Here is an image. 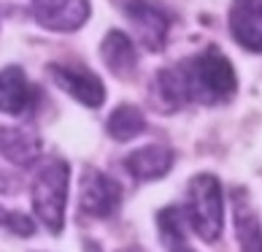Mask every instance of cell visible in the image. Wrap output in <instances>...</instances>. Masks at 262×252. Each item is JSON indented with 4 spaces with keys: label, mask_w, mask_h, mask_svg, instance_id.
Instances as JSON below:
<instances>
[{
    "label": "cell",
    "mask_w": 262,
    "mask_h": 252,
    "mask_svg": "<svg viewBox=\"0 0 262 252\" xmlns=\"http://www.w3.org/2000/svg\"><path fill=\"white\" fill-rule=\"evenodd\" d=\"M235 90V68L213 46L173 68H165L154 79V101H157L160 111H179L187 103H227Z\"/></svg>",
    "instance_id": "1"
},
{
    "label": "cell",
    "mask_w": 262,
    "mask_h": 252,
    "mask_svg": "<svg viewBox=\"0 0 262 252\" xmlns=\"http://www.w3.org/2000/svg\"><path fill=\"white\" fill-rule=\"evenodd\" d=\"M68 163L62 158H46L33 177V209L49 234H62L68 206Z\"/></svg>",
    "instance_id": "2"
},
{
    "label": "cell",
    "mask_w": 262,
    "mask_h": 252,
    "mask_svg": "<svg viewBox=\"0 0 262 252\" xmlns=\"http://www.w3.org/2000/svg\"><path fill=\"white\" fill-rule=\"evenodd\" d=\"M184 217L206 244L219 241L225 228V203H222V185L213 173H198L189 179Z\"/></svg>",
    "instance_id": "3"
},
{
    "label": "cell",
    "mask_w": 262,
    "mask_h": 252,
    "mask_svg": "<svg viewBox=\"0 0 262 252\" xmlns=\"http://www.w3.org/2000/svg\"><path fill=\"white\" fill-rule=\"evenodd\" d=\"M124 14L133 22L135 38L146 46L149 52H162L170 35V16L168 11L154 3V0H124Z\"/></svg>",
    "instance_id": "4"
},
{
    "label": "cell",
    "mask_w": 262,
    "mask_h": 252,
    "mask_svg": "<svg viewBox=\"0 0 262 252\" xmlns=\"http://www.w3.org/2000/svg\"><path fill=\"white\" fill-rule=\"evenodd\" d=\"M122 203V187L111 177H105L98 168H86L81 173V196L79 206L86 217L95 220H108L116 215Z\"/></svg>",
    "instance_id": "5"
},
{
    "label": "cell",
    "mask_w": 262,
    "mask_h": 252,
    "mask_svg": "<svg viewBox=\"0 0 262 252\" xmlns=\"http://www.w3.org/2000/svg\"><path fill=\"white\" fill-rule=\"evenodd\" d=\"M49 79L60 87L62 92H68L71 98L84 103L86 109H98L105 101V87L100 82V76H95L92 71H86L81 65L52 63L49 65Z\"/></svg>",
    "instance_id": "6"
},
{
    "label": "cell",
    "mask_w": 262,
    "mask_h": 252,
    "mask_svg": "<svg viewBox=\"0 0 262 252\" xmlns=\"http://www.w3.org/2000/svg\"><path fill=\"white\" fill-rule=\"evenodd\" d=\"M90 0H33L35 22L52 33H76L90 19Z\"/></svg>",
    "instance_id": "7"
},
{
    "label": "cell",
    "mask_w": 262,
    "mask_h": 252,
    "mask_svg": "<svg viewBox=\"0 0 262 252\" xmlns=\"http://www.w3.org/2000/svg\"><path fill=\"white\" fill-rule=\"evenodd\" d=\"M230 33L244 49L262 54V0H232Z\"/></svg>",
    "instance_id": "8"
},
{
    "label": "cell",
    "mask_w": 262,
    "mask_h": 252,
    "mask_svg": "<svg viewBox=\"0 0 262 252\" xmlns=\"http://www.w3.org/2000/svg\"><path fill=\"white\" fill-rule=\"evenodd\" d=\"M232 222L241 252H262V222L246 190L232 192Z\"/></svg>",
    "instance_id": "9"
},
{
    "label": "cell",
    "mask_w": 262,
    "mask_h": 252,
    "mask_svg": "<svg viewBox=\"0 0 262 252\" xmlns=\"http://www.w3.org/2000/svg\"><path fill=\"white\" fill-rule=\"evenodd\" d=\"M33 106V87L27 82V73L19 65L0 68V111L22 117Z\"/></svg>",
    "instance_id": "10"
},
{
    "label": "cell",
    "mask_w": 262,
    "mask_h": 252,
    "mask_svg": "<svg viewBox=\"0 0 262 252\" xmlns=\"http://www.w3.org/2000/svg\"><path fill=\"white\" fill-rule=\"evenodd\" d=\"M100 57H103L105 68H108L116 79L127 82L135 76V71H138V52H135V44L122 30L105 33L103 44H100Z\"/></svg>",
    "instance_id": "11"
},
{
    "label": "cell",
    "mask_w": 262,
    "mask_h": 252,
    "mask_svg": "<svg viewBox=\"0 0 262 252\" xmlns=\"http://www.w3.org/2000/svg\"><path fill=\"white\" fill-rule=\"evenodd\" d=\"M0 154L14 166H33L41 158V139L38 133L14 125H0Z\"/></svg>",
    "instance_id": "12"
},
{
    "label": "cell",
    "mask_w": 262,
    "mask_h": 252,
    "mask_svg": "<svg viewBox=\"0 0 262 252\" xmlns=\"http://www.w3.org/2000/svg\"><path fill=\"white\" fill-rule=\"evenodd\" d=\"M173 152L168 147H157V144H151V147H141L127 154V160H124V168L138 182H157L162 179L165 173L173 168Z\"/></svg>",
    "instance_id": "13"
},
{
    "label": "cell",
    "mask_w": 262,
    "mask_h": 252,
    "mask_svg": "<svg viewBox=\"0 0 262 252\" xmlns=\"http://www.w3.org/2000/svg\"><path fill=\"white\" fill-rule=\"evenodd\" d=\"M105 130L114 141H133L146 130V117L138 106H130V103H122L111 111L108 122H105Z\"/></svg>",
    "instance_id": "14"
},
{
    "label": "cell",
    "mask_w": 262,
    "mask_h": 252,
    "mask_svg": "<svg viewBox=\"0 0 262 252\" xmlns=\"http://www.w3.org/2000/svg\"><path fill=\"white\" fill-rule=\"evenodd\" d=\"M160 230L168 241H181L184 239V211L170 206L160 211Z\"/></svg>",
    "instance_id": "15"
},
{
    "label": "cell",
    "mask_w": 262,
    "mask_h": 252,
    "mask_svg": "<svg viewBox=\"0 0 262 252\" xmlns=\"http://www.w3.org/2000/svg\"><path fill=\"white\" fill-rule=\"evenodd\" d=\"M6 225L11 228V234H16V236H33L35 234V222L27 215H22V211H8Z\"/></svg>",
    "instance_id": "16"
},
{
    "label": "cell",
    "mask_w": 262,
    "mask_h": 252,
    "mask_svg": "<svg viewBox=\"0 0 262 252\" xmlns=\"http://www.w3.org/2000/svg\"><path fill=\"white\" fill-rule=\"evenodd\" d=\"M170 252H195V249H189L187 244H176V247H173Z\"/></svg>",
    "instance_id": "17"
},
{
    "label": "cell",
    "mask_w": 262,
    "mask_h": 252,
    "mask_svg": "<svg viewBox=\"0 0 262 252\" xmlns=\"http://www.w3.org/2000/svg\"><path fill=\"white\" fill-rule=\"evenodd\" d=\"M8 190V179L3 177V173H0V192H6Z\"/></svg>",
    "instance_id": "18"
},
{
    "label": "cell",
    "mask_w": 262,
    "mask_h": 252,
    "mask_svg": "<svg viewBox=\"0 0 262 252\" xmlns=\"http://www.w3.org/2000/svg\"><path fill=\"white\" fill-rule=\"evenodd\" d=\"M6 220H8V211L0 206V225H6Z\"/></svg>",
    "instance_id": "19"
},
{
    "label": "cell",
    "mask_w": 262,
    "mask_h": 252,
    "mask_svg": "<svg viewBox=\"0 0 262 252\" xmlns=\"http://www.w3.org/2000/svg\"><path fill=\"white\" fill-rule=\"evenodd\" d=\"M122 252H135V249H122Z\"/></svg>",
    "instance_id": "20"
}]
</instances>
